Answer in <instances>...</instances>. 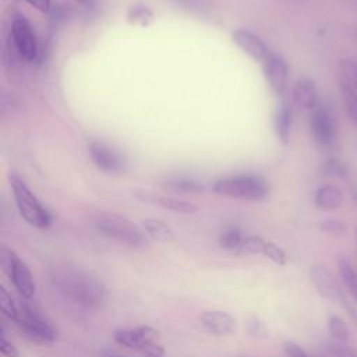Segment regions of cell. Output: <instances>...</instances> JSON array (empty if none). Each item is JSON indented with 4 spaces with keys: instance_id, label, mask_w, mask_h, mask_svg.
<instances>
[{
    "instance_id": "6da1fadb",
    "label": "cell",
    "mask_w": 357,
    "mask_h": 357,
    "mask_svg": "<svg viewBox=\"0 0 357 357\" xmlns=\"http://www.w3.org/2000/svg\"><path fill=\"white\" fill-rule=\"evenodd\" d=\"M49 278L64 298L78 305L98 308L107 298V289L103 280L84 268L56 264L49 268Z\"/></svg>"
},
{
    "instance_id": "7a4b0ae2",
    "label": "cell",
    "mask_w": 357,
    "mask_h": 357,
    "mask_svg": "<svg viewBox=\"0 0 357 357\" xmlns=\"http://www.w3.org/2000/svg\"><path fill=\"white\" fill-rule=\"evenodd\" d=\"M21 298L20 315L15 322L21 335L36 344L53 343L59 336L57 328L31 298Z\"/></svg>"
},
{
    "instance_id": "3957f363",
    "label": "cell",
    "mask_w": 357,
    "mask_h": 357,
    "mask_svg": "<svg viewBox=\"0 0 357 357\" xmlns=\"http://www.w3.org/2000/svg\"><path fill=\"white\" fill-rule=\"evenodd\" d=\"M212 191L230 197L240 198L247 201H261L265 199L269 194V184L265 178L254 174H237L222 177L212 184Z\"/></svg>"
},
{
    "instance_id": "277c9868",
    "label": "cell",
    "mask_w": 357,
    "mask_h": 357,
    "mask_svg": "<svg viewBox=\"0 0 357 357\" xmlns=\"http://www.w3.org/2000/svg\"><path fill=\"white\" fill-rule=\"evenodd\" d=\"M10 184L20 215L31 226L38 229H47L52 223V218L46 208L35 197V194L28 188L25 181L17 173H11Z\"/></svg>"
},
{
    "instance_id": "5b68a950",
    "label": "cell",
    "mask_w": 357,
    "mask_h": 357,
    "mask_svg": "<svg viewBox=\"0 0 357 357\" xmlns=\"http://www.w3.org/2000/svg\"><path fill=\"white\" fill-rule=\"evenodd\" d=\"M95 223L99 231L124 245L139 247L144 244L142 231L126 216L119 213H100Z\"/></svg>"
},
{
    "instance_id": "8992f818",
    "label": "cell",
    "mask_w": 357,
    "mask_h": 357,
    "mask_svg": "<svg viewBox=\"0 0 357 357\" xmlns=\"http://www.w3.org/2000/svg\"><path fill=\"white\" fill-rule=\"evenodd\" d=\"M114 340L131 350H139L145 356H165V349L159 343V332L148 325L117 329L113 333Z\"/></svg>"
},
{
    "instance_id": "52a82bcc",
    "label": "cell",
    "mask_w": 357,
    "mask_h": 357,
    "mask_svg": "<svg viewBox=\"0 0 357 357\" xmlns=\"http://www.w3.org/2000/svg\"><path fill=\"white\" fill-rule=\"evenodd\" d=\"M0 261L4 272L10 278L20 296L24 298H32L36 291V284L26 264L6 245L1 247Z\"/></svg>"
},
{
    "instance_id": "ba28073f",
    "label": "cell",
    "mask_w": 357,
    "mask_h": 357,
    "mask_svg": "<svg viewBox=\"0 0 357 357\" xmlns=\"http://www.w3.org/2000/svg\"><path fill=\"white\" fill-rule=\"evenodd\" d=\"M308 275H310V280H311L314 289L317 290V293L321 297L326 298L328 301L342 305L343 308H346L349 311L350 315L356 317V312L349 305V301H347L343 290L340 289L337 280L335 279L332 272L325 265H322V264L311 265Z\"/></svg>"
},
{
    "instance_id": "9c48e42d",
    "label": "cell",
    "mask_w": 357,
    "mask_h": 357,
    "mask_svg": "<svg viewBox=\"0 0 357 357\" xmlns=\"http://www.w3.org/2000/svg\"><path fill=\"white\" fill-rule=\"evenodd\" d=\"M311 134L318 148L329 149L336 141V123L326 106H317L310 120Z\"/></svg>"
},
{
    "instance_id": "30bf717a",
    "label": "cell",
    "mask_w": 357,
    "mask_h": 357,
    "mask_svg": "<svg viewBox=\"0 0 357 357\" xmlns=\"http://www.w3.org/2000/svg\"><path fill=\"white\" fill-rule=\"evenodd\" d=\"M10 33L18 56L25 61H33L38 56V42L31 25L24 18H15L11 24Z\"/></svg>"
},
{
    "instance_id": "8fae6325",
    "label": "cell",
    "mask_w": 357,
    "mask_h": 357,
    "mask_svg": "<svg viewBox=\"0 0 357 357\" xmlns=\"http://www.w3.org/2000/svg\"><path fill=\"white\" fill-rule=\"evenodd\" d=\"M89 153L93 163L103 172L123 173L127 167V162L124 156L105 142H100V141L91 142Z\"/></svg>"
},
{
    "instance_id": "7c38bea8",
    "label": "cell",
    "mask_w": 357,
    "mask_h": 357,
    "mask_svg": "<svg viewBox=\"0 0 357 357\" xmlns=\"http://www.w3.org/2000/svg\"><path fill=\"white\" fill-rule=\"evenodd\" d=\"M231 38H233V42L255 61H259L264 64V61L271 54V50L265 45V42L258 35H255L248 29H243V28L236 29Z\"/></svg>"
},
{
    "instance_id": "4fadbf2b",
    "label": "cell",
    "mask_w": 357,
    "mask_h": 357,
    "mask_svg": "<svg viewBox=\"0 0 357 357\" xmlns=\"http://www.w3.org/2000/svg\"><path fill=\"white\" fill-rule=\"evenodd\" d=\"M204 328L215 336H229L236 331V319L226 311L208 310L199 315Z\"/></svg>"
},
{
    "instance_id": "5bb4252c",
    "label": "cell",
    "mask_w": 357,
    "mask_h": 357,
    "mask_svg": "<svg viewBox=\"0 0 357 357\" xmlns=\"http://www.w3.org/2000/svg\"><path fill=\"white\" fill-rule=\"evenodd\" d=\"M264 71L271 88L278 93L282 95L286 88L287 81V63L286 60L278 54L272 53L264 61Z\"/></svg>"
},
{
    "instance_id": "9a60e30c",
    "label": "cell",
    "mask_w": 357,
    "mask_h": 357,
    "mask_svg": "<svg viewBox=\"0 0 357 357\" xmlns=\"http://www.w3.org/2000/svg\"><path fill=\"white\" fill-rule=\"evenodd\" d=\"M293 99L303 109H315L318 106V92L311 78L303 77L293 86Z\"/></svg>"
},
{
    "instance_id": "2e32d148",
    "label": "cell",
    "mask_w": 357,
    "mask_h": 357,
    "mask_svg": "<svg viewBox=\"0 0 357 357\" xmlns=\"http://www.w3.org/2000/svg\"><path fill=\"white\" fill-rule=\"evenodd\" d=\"M343 191L333 184H324L321 185L314 195V202L317 208L322 211H335L340 208L343 204Z\"/></svg>"
},
{
    "instance_id": "e0dca14e",
    "label": "cell",
    "mask_w": 357,
    "mask_h": 357,
    "mask_svg": "<svg viewBox=\"0 0 357 357\" xmlns=\"http://www.w3.org/2000/svg\"><path fill=\"white\" fill-rule=\"evenodd\" d=\"M336 265H337L342 283L344 284L347 291L357 300V271L344 255L337 257Z\"/></svg>"
},
{
    "instance_id": "ac0fdd59",
    "label": "cell",
    "mask_w": 357,
    "mask_h": 357,
    "mask_svg": "<svg viewBox=\"0 0 357 357\" xmlns=\"http://www.w3.org/2000/svg\"><path fill=\"white\" fill-rule=\"evenodd\" d=\"M146 234L159 243H169L174 238L173 230L160 219L148 218L142 222Z\"/></svg>"
},
{
    "instance_id": "d6986e66",
    "label": "cell",
    "mask_w": 357,
    "mask_h": 357,
    "mask_svg": "<svg viewBox=\"0 0 357 357\" xmlns=\"http://www.w3.org/2000/svg\"><path fill=\"white\" fill-rule=\"evenodd\" d=\"M290 128H291V109L287 105H282L275 116V132L278 139L287 145L290 139Z\"/></svg>"
},
{
    "instance_id": "ffe728a7",
    "label": "cell",
    "mask_w": 357,
    "mask_h": 357,
    "mask_svg": "<svg viewBox=\"0 0 357 357\" xmlns=\"http://www.w3.org/2000/svg\"><path fill=\"white\" fill-rule=\"evenodd\" d=\"M159 206L176 212V213H184V215H191L198 212V205L190 201H184V199H178L174 197H167V195H159L156 198V202Z\"/></svg>"
},
{
    "instance_id": "44dd1931",
    "label": "cell",
    "mask_w": 357,
    "mask_h": 357,
    "mask_svg": "<svg viewBox=\"0 0 357 357\" xmlns=\"http://www.w3.org/2000/svg\"><path fill=\"white\" fill-rule=\"evenodd\" d=\"M340 93L344 103V110L350 121L357 127V91L347 82L340 81Z\"/></svg>"
},
{
    "instance_id": "7402d4cb",
    "label": "cell",
    "mask_w": 357,
    "mask_h": 357,
    "mask_svg": "<svg viewBox=\"0 0 357 357\" xmlns=\"http://www.w3.org/2000/svg\"><path fill=\"white\" fill-rule=\"evenodd\" d=\"M328 332L333 342L339 343H349L350 340V331L347 324L337 315L328 317Z\"/></svg>"
},
{
    "instance_id": "603a6c76",
    "label": "cell",
    "mask_w": 357,
    "mask_h": 357,
    "mask_svg": "<svg viewBox=\"0 0 357 357\" xmlns=\"http://www.w3.org/2000/svg\"><path fill=\"white\" fill-rule=\"evenodd\" d=\"M153 18V13L152 10L141 3H135L132 4L128 11H127V21L132 25H141V26H146Z\"/></svg>"
},
{
    "instance_id": "cb8c5ba5",
    "label": "cell",
    "mask_w": 357,
    "mask_h": 357,
    "mask_svg": "<svg viewBox=\"0 0 357 357\" xmlns=\"http://www.w3.org/2000/svg\"><path fill=\"white\" fill-rule=\"evenodd\" d=\"M265 244H266V240L262 238L261 236H245L240 247L233 254L237 257L257 255V254L262 255Z\"/></svg>"
},
{
    "instance_id": "d4e9b609",
    "label": "cell",
    "mask_w": 357,
    "mask_h": 357,
    "mask_svg": "<svg viewBox=\"0 0 357 357\" xmlns=\"http://www.w3.org/2000/svg\"><path fill=\"white\" fill-rule=\"evenodd\" d=\"M163 187L172 192H178V194H198V192H202L204 190V187L199 183L188 178L169 180L163 183Z\"/></svg>"
},
{
    "instance_id": "484cf974",
    "label": "cell",
    "mask_w": 357,
    "mask_h": 357,
    "mask_svg": "<svg viewBox=\"0 0 357 357\" xmlns=\"http://www.w3.org/2000/svg\"><path fill=\"white\" fill-rule=\"evenodd\" d=\"M243 240H244V236L238 227H227L219 234L218 243L222 248L234 252L240 247Z\"/></svg>"
},
{
    "instance_id": "4316f807",
    "label": "cell",
    "mask_w": 357,
    "mask_h": 357,
    "mask_svg": "<svg viewBox=\"0 0 357 357\" xmlns=\"http://www.w3.org/2000/svg\"><path fill=\"white\" fill-rule=\"evenodd\" d=\"M0 307H1L3 314H4L8 319L17 322L18 315H20V310H18V307L15 305V303H14L11 294L7 291V289H6L4 286H0Z\"/></svg>"
},
{
    "instance_id": "83f0119b",
    "label": "cell",
    "mask_w": 357,
    "mask_h": 357,
    "mask_svg": "<svg viewBox=\"0 0 357 357\" xmlns=\"http://www.w3.org/2000/svg\"><path fill=\"white\" fill-rule=\"evenodd\" d=\"M262 255L265 258L271 259L278 266H284L287 264V255H286L284 250L273 241H266V244L264 247V251H262Z\"/></svg>"
},
{
    "instance_id": "f1b7e54d",
    "label": "cell",
    "mask_w": 357,
    "mask_h": 357,
    "mask_svg": "<svg viewBox=\"0 0 357 357\" xmlns=\"http://www.w3.org/2000/svg\"><path fill=\"white\" fill-rule=\"evenodd\" d=\"M322 173L325 176H329V177L346 178L347 173H349V169L342 160H339L336 158H331L322 165Z\"/></svg>"
},
{
    "instance_id": "f546056e",
    "label": "cell",
    "mask_w": 357,
    "mask_h": 357,
    "mask_svg": "<svg viewBox=\"0 0 357 357\" xmlns=\"http://www.w3.org/2000/svg\"><path fill=\"white\" fill-rule=\"evenodd\" d=\"M340 74L342 81L347 82L357 91V60H342L340 61Z\"/></svg>"
},
{
    "instance_id": "4dcf8cb0",
    "label": "cell",
    "mask_w": 357,
    "mask_h": 357,
    "mask_svg": "<svg viewBox=\"0 0 357 357\" xmlns=\"http://www.w3.org/2000/svg\"><path fill=\"white\" fill-rule=\"evenodd\" d=\"M319 229L328 234H332V236H336V237H340V236H344L346 231H347V227L344 225V222H342L340 219H336V218H328V219H324L321 223H319Z\"/></svg>"
},
{
    "instance_id": "1f68e13d",
    "label": "cell",
    "mask_w": 357,
    "mask_h": 357,
    "mask_svg": "<svg viewBox=\"0 0 357 357\" xmlns=\"http://www.w3.org/2000/svg\"><path fill=\"white\" fill-rule=\"evenodd\" d=\"M329 351L335 357H357V350L350 347L347 343H339L332 340L329 343Z\"/></svg>"
},
{
    "instance_id": "d6a6232c",
    "label": "cell",
    "mask_w": 357,
    "mask_h": 357,
    "mask_svg": "<svg viewBox=\"0 0 357 357\" xmlns=\"http://www.w3.org/2000/svg\"><path fill=\"white\" fill-rule=\"evenodd\" d=\"M181 7H185L187 10L191 11H198V13H205V10L211 8L212 1L211 0H176Z\"/></svg>"
},
{
    "instance_id": "836d02e7",
    "label": "cell",
    "mask_w": 357,
    "mask_h": 357,
    "mask_svg": "<svg viewBox=\"0 0 357 357\" xmlns=\"http://www.w3.org/2000/svg\"><path fill=\"white\" fill-rule=\"evenodd\" d=\"M283 350L287 354V357H311L300 344L290 340L283 343Z\"/></svg>"
},
{
    "instance_id": "e575fe53",
    "label": "cell",
    "mask_w": 357,
    "mask_h": 357,
    "mask_svg": "<svg viewBox=\"0 0 357 357\" xmlns=\"http://www.w3.org/2000/svg\"><path fill=\"white\" fill-rule=\"evenodd\" d=\"M0 351L4 357H18V350L15 346L6 339L4 335H1V342H0Z\"/></svg>"
},
{
    "instance_id": "d590c367",
    "label": "cell",
    "mask_w": 357,
    "mask_h": 357,
    "mask_svg": "<svg viewBox=\"0 0 357 357\" xmlns=\"http://www.w3.org/2000/svg\"><path fill=\"white\" fill-rule=\"evenodd\" d=\"M132 194L135 198H138L139 201L142 202H146V204H155L156 202V198H158V194L149 191V190H132Z\"/></svg>"
},
{
    "instance_id": "8d00e7d4",
    "label": "cell",
    "mask_w": 357,
    "mask_h": 357,
    "mask_svg": "<svg viewBox=\"0 0 357 357\" xmlns=\"http://www.w3.org/2000/svg\"><path fill=\"white\" fill-rule=\"evenodd\" d=\"M25 1L40 13H47L50 10V0H25Z\"/></svg>"
},
{
    "instance_id": "74e56055",
    "label": "cell",
    "mask_w": 357,
    "mask_h": 357,
    "mask_svg": "<svg viewBox=\"0 0 357 357\" xmlns=\"http://www.w3.org/2000/svg\"><path fill=\"white\" fill-rule=\"evenodd\" d=\"M102 357H121V356H117V354H113V353H103Z\"/></svg>"
},
{
    "instance_id": "f35d334b",
    "label": "cell",
    "mask_w": 357,
    "mask_h": 357,
    "mask_svg": "<svg viewBox=\"0 0 357 357\" xmlns=\"http://www.w3.org/2000/svg\"><path fill=\"white\" fill-rule=\"evenodd\" d=\"M77 3H79V4H88V3H91L92 0H75Z\"/></svg>"
},
{
    "instance_id": "ab89813d",
    "label": "cell",
    "mask_w": 357,
    "mask_h": 357,
    "mask_svg": "<svg viewBox=\"0 0 357 357\" xmlns=\"http://www.w3.org/2000/svg\"><path fill=\"white\" fill-rule=\"evenodd\" d=\"M354 234H356V244H357V227H356V231H354Z\"/></svg>"
},
{
    "instance_id": "60d3db41",
    "label": "cell",
    "mask_w": 357,
    "mask_h": 357,
    "mask_svg": "<svg viewBox=\"0 0 357 357\" xmlns=\"http://www.w3.org/2000/svg\"><path fill=\"white\" fill-rule=\"evenodd\" d=\"M146 357H165V356H146Z\"/></svg>"
},
{
    "instance_id": "b9f144b4",
    "label": "cell",
    "mask_w": 357,
    "mask_h": 357,
    "mask_svg": "<svg viewBox=\"0 0 357 357\" xmlns=\"http://www.w3.org/2000/svg\"><path fill=\"white\" fill-rule=\"evenodd\" d=\"M354 39H356V40H357V31H356V32H354Z\"/></svg>"
}]
</instances>
